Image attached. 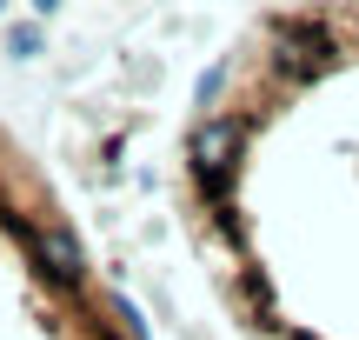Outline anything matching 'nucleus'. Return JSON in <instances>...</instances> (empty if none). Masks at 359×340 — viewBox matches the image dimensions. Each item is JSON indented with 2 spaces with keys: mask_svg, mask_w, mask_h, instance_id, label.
Segmentation results:
<instances>
[{
  "mask_svg": "<svg viewBox=\"0 0 359 340\" xmlns=\"http://www.w3.org/2000/svg\"><path fill=\"white\" fill-rule=\"evenodd\" d=\"M0 340H147L133 307L93 274L74 221L0 127Z\"/></svg>",
  "mask_w": 359,
  "mask_h": 340,
  "instance_id": "f257e3e1",
  "label": "nucleus"
},
{
  "mask_svg": "<svg viewBox=\"0 0 359 340\" xmlns=\"http://www.w3.org/2000/svg\"><path fill=\"white\" fill-rule=\"evenodd\" d=\"M40 40H47L40 27H13V34H7V53H13V60H34V53H40Z\"/></svg>",
  "mask_w": 359,
  "mask_h": 340,
  "instance_id": "f03ea898",
  "label": "nucleus"
},
{
  "mask_svg": "<svg viewBox=\"0 0 359 340\" xmlns=\"http://www.w3.org/2000/svg\"><path fill=\"white\" fill-rule=\"evenodd\" d=\"M34 7H40V13H53V7H60V0H34Z\"/></svg>",
  "mask_w": 359,
  "mask_h": 340,
  "instance_id": "7ed1b4c3",
  "label": "nucleus"
},
{
  "mask_svg": "<svg viewBox=\"0 0 359 340\" xmlns=\"http://www.w3.org/2000/svg\"><path fill=\"white\" fill-rule=\"evenodd\" d=\"M0 7H7V0H0Z\"/></svg>",
  "mask_w": 359,
  "mask_h": 340,
  "instance_id": "20e7f679",
  "label": "nucleus"
}]
</instances>
